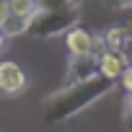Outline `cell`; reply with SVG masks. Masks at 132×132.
Wrapping results in <instances>:
<instances>
[{"label":"cell","mask_w":132,"mask_h":132,"mask_svg":"<svg viewBox=\"0 0 132 132\" xmlns=\"http://www.w3.org/2000/svg\"><path fill=\"white\" fill-rule=\"evenodd\" d=\"M65 44H68L70 57H88V54H93V34L80 29V26H75V29H70L65 34Z\"/></svg>","instance_id":"obj_6"},{"label":"cell","mask_w":132,"mask_h":132,"mask_svg":"<svg viewBox=\"0 0 132 132\" xmlns=\"http://www.w3.org/2000/svg\"><path fill=\"white\" fill-rule=\"evenodd\" d=\"M106 3L117 11H124V8H132V0H106Z\"/></svg>","instance_id":"obj_13"},{"label":"cell","mask_w":132,"mask_h":132,"mask_svg":"<svg viewBox=\"0 0 132 132\" xmlns=\"http://www.w3.org/2000/svg\"><path fill=\"white\" fill-rule=\"evenodd\" d=\"M39 13H49V11H65V8H75V0H34Z\"/></svg>","instance_id":"obj_10"},{"label":"cell","mask_w":132,"mask_h":132,"mask_svg":"<svg viewBox=\"0 0 132 132\" xmlns=\"http://www.w3.org/2000/svg\"><path fill=\"white\" fill-rule=\"evenodd\" d=\"M8 3V11H11V16H18V18H34V13H36V3L34 0H5Z\"/></svg>","instance_id":"obj_8"},{"label":"cell","mask_w":132,"mask_h":132,"mask_svg":"<svg viewBox=\"0 0 132 132\" xmlns=\"http://www.w3.org/2000/svg\"><path fill=\"white\" fill-rule=\"evenodd\" d=\"M26 86H29V80H26V73L18 62H11V60L0 62V91L3 93L18 96L26 91Z\"/></svg>","instance_id":"obj_3"},{"label":"cell","mask_w":132,"mask_h":132,"mask_svg":"<svg viewBox=\"0 0 132 132\" xmlns=\"http://www.w3.org/2000/svg\"><path fill=\"white\" fill-rule=\"evenodd\" d=\"M68 83L65 86H73V83H83L98 75V57L88 54V57H70V68H68Z\"/></svg>","instance_id":"obj_5"},{"label":"cell","mask_w":132,"mask_h":132,"mask_svg":"<svg viewBox=\"0 0 132 132\" xmlns=\"http://www.w3.org/2000/svg\"><path fill=\"white\" fill-rule=\"evenodd\" d=\"M114 91V83L96 75L91 80H83V83H73V86H65L60 93H54L52 98H47L44 104V119L47 124H60L65 119L75 117L78 111L88 109L91 104H96L101 96L111 93Z\"/></svg>","instance_id":"obj_1"},{"label":"cell","mask_w":132,"mask_h":132,"mask_svg":"<svg viewBox=\"0 0 132 132\" xmlns=\"http://www.w3.org/2000/svg\"><path fill=\"white\" fill-rule=\"evenodd\" d=\"M119 83H122V88L127 91V93H132V65L122 73V78H119Z\"/></svg>","instance_id":"obj_11"},{"label":"cell","mask_w":132,"mask_h":132,"mask_svg":"<svg viewBox=\"0 0 132 132\" xmlns=\"http://www.w3.org/2000/svg\"><path fill=\"white\" fill-rule=\"evenodd\" d=\"M3 47H5V34L0 31V52H3Z\"/></svg>","instance_id":"obj_14"},{"label":"cell","mask_w":132,"mask_h":132,"mask_svg":"<svg viewBox=\"0 0 132 132\" xmlns=\"http://www.w3.org/2000/svg\"><path fill=\"white\" fill-rule=\"evenodd\" d=\"M78 23V5L75 8H65V11H49V13H34L29 21V34L34 36H57V34H68Z\"/></svg>","instance_id":"obj_2"},{"label":"cell","mask_w":132,"mask_h":132,"mask_svg":"<svg viewBox=\"0 0 132 132\" xmlns=\"http://www.w3.org/2000/svg\"><path fill=\"white\" fill-rule=\"evenodd\" d=\"M104 44L111 52H124L127 44H132V26H111L104 31Z\"/></svg>","instance_id":"obj_7"},{"label":"cell","mask_w":132,"mask_h":132,"mask_svg":"<svg viewBox=\"0 0 132 132\" xmlns=\"http://www.w3.org/2000/svg\"><path fill=\"white\" fill-rule=\"evenodd\" d=\"M127 68H129V62H127V54H124V52H111V49H106V52L98 57V75L106 78V80H111V83H117Z\"/></svg>","instance_id":"obj_4"},{"label":"cell","mask_w":132,"mask_h":132,"mask_svg":"<svg viewBox=\"0 0 132 132\" xmlns=\"http://www.w3.org/2000/svg\"><path fill=\"white\" fill-rule=\"evenodd\" d=\"M11 18V11H8V3L5 0H0V29L5 26V21Z\"/></svg>","instance_id":"obj_12"},{"label":"cell","mask_w":132,"mask_h":132,"mask_svg":"<svg viewBox=\"0 0 132 132\" xmlns=\"http://www.w3.org/2000/svg\"><path fill=\"white\" fill-rule=\"evenodd\" d=\"M5 36H18V34H29V18H18V16H11L5 21V26L0 29Z\"/></svg>","instance_id":"obj_9"}]
</instances>
